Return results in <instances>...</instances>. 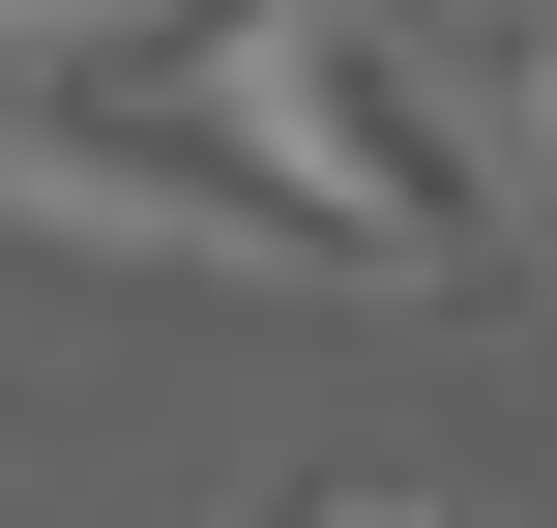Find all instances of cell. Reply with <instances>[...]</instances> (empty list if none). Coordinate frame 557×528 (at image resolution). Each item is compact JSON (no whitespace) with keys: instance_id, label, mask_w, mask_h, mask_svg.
<instances>
[{"instance_id":"2","label":"cell","mask_w":557,"mask_h":528,"mask_svg":"<svg viewBox=\"0 0 557 528\" xmlns=\"http://www.w3.org/2000/svg\"><path fill=\"white\" fill-rule=\"evenodd\" d=\"M499 88H529V118H499V176L557 206V0H529V59H499Z\"/></svg>"},{"instance_id":"1","label":"cell","mask_w":557,"mask_h":528,"mask_svg":"<svg viewBox=\"0 0 557 528\" xmlns=\"http://www.w3.org/2000/svg\"><path fill=\"white\" fill-rule=\"evenodd\" d=\"M147 59L294 176L323 294H499V265H529V176H499V118L441 88L411 0H206V29H147Z\"/></svg>"},{"instance_id":"3","label":"cell","mask_w":557,"mask_h":528,"mask_svg":"<svg viewBox=\"0 0 557 528\" xmlns=\"http://www.w3.org/2000/svg\"><path fill=\"white\" fill-rule=\"evenodd\" d=\"M294 528H441V500H294Z\"/></svg>"}]
</instances>
